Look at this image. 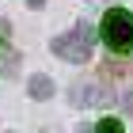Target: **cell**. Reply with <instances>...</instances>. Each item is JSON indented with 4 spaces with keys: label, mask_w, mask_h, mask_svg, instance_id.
I'll return each instance as SVG.
<instances>
[{
    "label": "cell",
    "mask_w": 133,
    "mask_h": 133,
    "mask_svg": "<svg viewBox=\"0 0 133 133\" xmlns=\"http://www.w3.org/2000/svg\"><path fill=\"white\" fill-rule=\"evenodd\" d=\"M99 34H103V42H107L114 53H129V50H133V11L110 8L107 15H103Z\"/></svg>",
    "instance_id": "6da1fadb"
},
{
    "label": "cell",
    "mask_w": 133,
    "mask_h": 133,
    "mask_svg": "<svg viewBox=\"0 0 133 133\" xmlns=\"http://www.w3.org/2000/svg\"><path fill=\"white\" fill-rule=\"evenodd\" d=\"M91 42H95V31L88 23H76L69 34H57L53 38V53L61 61H72V65H84L91 57Z\"/></svg>",
    "instance_id": "7a4b0ae2"
},
{
    "label": "cell",
    "mask_w": 133,
    "mask_h": 133,
    "mask_svg": "<svg viewBox=\"0 0 133 133\" xmlns=\"http://www.w3.org/2000/svg\"><path fill=\"white\" fill-rule=\"evenodd\" d=\"M27 91H31V99H50V95H53V80L38 72V76H31V84H27Z\"/></svg>",
    "instance_id": "3957f363"
},
{
    "label": "cell",
    "mask_w": 133,
    "mask_h": 133,
    "mask_svg": "<svg viewBox=\"0 0 133 133\" xmlns=\"http://www.w3.org/2000/svg\"><path fill=\"white\" fill-rule=\"evenodd\" d=\"M95 133H125V129H122V122H118V118H103V122L95 125Z\"/></svg>",
    "instance_id": "277c9868"
},
{
    "label": "cell",
    "mask_w": 133,
    "mask_h": 133,
    "mask_svg": "<svg viewBox=\"0 0 133 133\" xmlns=\"http://www.w3.org/2000/svg\"><path fill=\"white\" fill-rule=\"evenodd\" d=\"M122 107H125V114H133V91H125V95H122Z\"/></svg>",
    "instance_id": "5b68a950"
},
{
    "label": "cell",
    "mask_w": 133,
    "mask_h": 133,
    "mask_svg": "<svg viewBox=\"0 0 133 133\" xmlns=\"http://www.w3.org/2000/svg\"><path fill=\"white\" fill-rule=\"evenodd\" d=\"M27 4H31V8H42V4H46V0H27Z\"/></svg>",
    "instance_id": "8992f818"
},
{
    "label": "cell",
    "mask_w": 133,
    "mask_h": 133,
    "mask_svg": "<svg viewBox=\"0 0 133 133\" xmlns=\"http://www.w3.org/2000/svg\"><path fill=\"white\" fill-rule=\"evenodd\" d=\"M76 133H95V129H91V125H80V129H76Z\"/></svg>",
    "instance_id": "52a82bcc"
}]
</instances>
